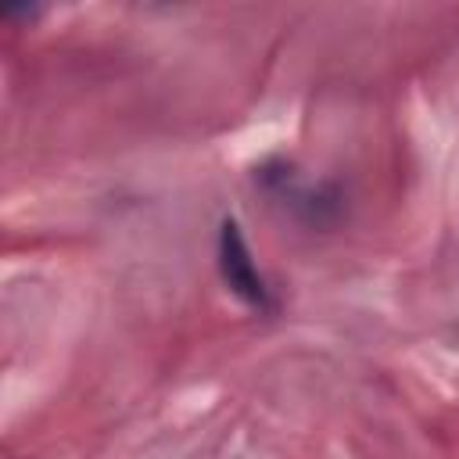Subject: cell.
<instances>
[{"label": "cell", "mask_w": 459, "mask_h": 459, "mask_svg": "<svg viewBox=\"0 0 459 459\" xmlns=\"http://www.w3.org/2000/svg\"><path fill=\"white\" fill-rule=\"evenodd\" d=\"M219 273H222V283L230 287V294H237L247 308H255V312L273 308V290H269L265 276L255 269L247 240L233 219H226L219 230Z\"/></svg>", "instance_id": "cell-1"}]
</instances>
